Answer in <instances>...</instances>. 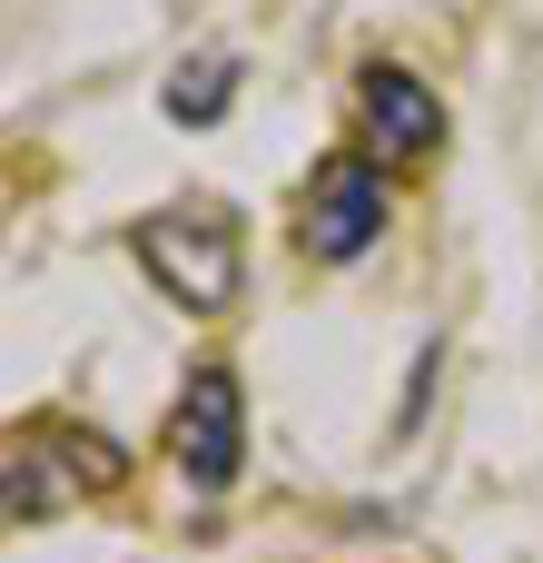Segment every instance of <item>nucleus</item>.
Wrapping results in <instances>:
<instances>
[{
  "instance_id": "nucleus-1",
  "label": "nucleus",
  "mask_w": 543,
  "mask_h": 563,
  "mask_svg": "<svg viewBox=\"0 0 543 563\" xmlns=\"http://www.w3.org/2000/svg\"><path fill=\"white\" fill-rule=\"evenodd\" d=\"M138 267H148V277H158L178 307L218 317V307L237 297V277H247L237 208H218V198H178V208H158V218L138 228Z\"/></svg>"
},
{
  "instance_id": "nucleus-2",
  "label": "nucleus",
  "mask_w": 543,
  "mask_h": 563,
  "mask_svg": "<svg viewBox=\"0 0 543 563\" xmlns=\"http://www.w3.org/2000/svg\"><path fill=\"white\" fill-rule=\"evenodd\" d=\"M119 475H129V455H119L109 435H89V426H20V435L0 445V515H10V525H40V515H59V505L119 485Z\"/></svg>"
},
{
  "instance_id": "nucleus-3",
  "label": "nucleus",
  "mask_w": 543,
  "mask_h": 563,
  "mask_svg": "<svg viewBox=\"0 0 543 563\" xmlns=\"http://www.w3.org/2000/svg\"><path fill=\"white\" fill-rule=\"evenodd\" d=\"M168 465L188 495H228L237 465H247V386L228 366H198L178 386V416H168Z\"/></svg>"
},
{
  "instance_id": "nucleus-4",
  "label": "nucleus",
  "mask_w": 543,
  "mask_h": 563,
  "mask_svg": "<svg viewBox=\"0 0 543 563\" xmlns=\"http://www.w3.org/2000/svg\"><path fill=\"white\" fill-rule=\"evenodd\" d=\"M297 238L326 257V267H356L376 238H386V178L366 158H326L307 178V208H297Z\"/></svg>"
},
{
  "instance_id": "nucleus-5",
  "label": "nucleus",
  "mask_w": 543,
  "mask_h": 563,
  "mask_svg": "<svg viewBox=\"0 0 543 563\" xmlns=\"http://www.w3.org/2000/svg\"><path fill=\"white\" fill-rule=\"evenodd\" d=\"M356 99H366V129L386 139V158H435V139H445V109H435V89H425L415 69L376 59V69L356 79Z\"/></svg>"
},
{
  "instance_id": "nucleus-6",
  "label": "nucleus",
  "mask_w": 543,
  "mask_h": 563,
  "mask_svg": "<svg viewBox=\"0 0 543 563\" xmlns=\"http://www.w3.org/2000/svg\"><path fill=\"white\" fill-rule=\"evenodd\" d=\"M228 99H237V59H188L178 79H168V119L178 129H208V119H228Z\"/></svg>"
}]
</instances>
